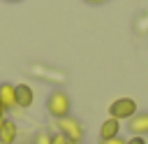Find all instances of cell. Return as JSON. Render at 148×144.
Returning a JSON list of instances; mask_svg holds the SVG:
<instances>
[{"label":"cell","mask_w":148,"mask_h":144,"mask_svg":"<svg viewBox=\"0 0 148 144\" xmlns=\"http://www.w3.org/2000/svg\"><path fill=\"white\" fill-rule=\"evenodd\" d=\"M56 125H58V132H60V135H65V137H67L72 144H83L86 128H83V123H81L76 116L67 114V116L58 118V121H56Z\"/></svg>","instance_id":"6da1fadb"},{"label":"cell","mask_w":148,"mask_h":144,"mask_svg":"<svg viewBox=\"0 0 148 144\" xmlns=\"http://www.w3.org/2000/svg\"><path fill=\"white\" fill-rule=\"evenodd\" d=\"M69 109H72V100H69V95H67L62 88H53V91L49 93V98H46V111L58 121V118L67 116Z\"/></svg>","instance_id":"7a4b0ae2"},{"label":"cell","mask_w":148,"mask_h":144,"mask_svg":"<svg viewBox=\"0 0 148 144\" xmlns=\"http://www.w3.org/2000/svg\"><path fill=\"white\" fill-rule=\"evenodd\" d=\"M136 111H139V107H136V102H134L132 98H116V100L109 105V116H111V118H118L120 123H123V121H130Z\"/></svg>","instance_id":"3957f363"},{"label":"cell","mask_w":148,"mask_h":144,"mask_svg":"<svg viewBox=\"0 0 148 144\" xmlns=\"http://www.w3.org/2000/svg\"><path fill=\"white\" fill-rule=\"evenodd\" d=\"M0 102H2L5 111L16 109V84H9V81L0 84Z\"/></svg>","instance_id":"277c9868"},{"label":"cell","mask_w":148,"mask_h":144,"mask_svg":"<svg viewBox=\"0 0 148 144\" xmlns=\"http://www.w3.org/2000/svg\"><path fill=\"white\" fill-rule=\"evenodd\" d=\"M127 130L132 135H148V111H136L130 121H127Z\"/></svg>","instance_id":"5b68a950"},{"label":"cell","mask_w":148,"mask_h":144,"mask_svg":"<svg viewBox=\"0 0 148 144\" xmlns=\"http://www.w3.org/2000/svg\"><path fill=\"white\" fill-rule=\"evenodd\" d=\"M32 102H35V91H32V86H28V84H16V107H18V109H28V107H32Z\"/></svg>","instance_id":"8992f818"},{"label":"cell","mask_w":148,"mask_h":144,"mask_svg":"<svg viewBox=\"0 0 148 144\" xmlns=\"http://www.w3.org/2000/svg\"><path fill=\"white\" fill-rule=\"evenodd\" d=\"M120 135V121L118 118H104L102 125H99V139H111V137H118Z\"/></svg>","instance_id":"52a82bcc"},{"label":"cell","mask_w":148,"mask_h":144,"mask_svg":"<svg viewBox=\"0 0 148 144\" xmlns=\"http://www.w3.org/2000/svg\"><path fill=\"white\" fill-rule=\"evenodd\" d=\"M18 139V125L9 118H5L2 128H0V144H14Z\"/></svg>","instance_id":"ba28073f"},{"label":"cell","mask_w":148,"mask_h":144,"mask_svg":"<svg viewBox=\"0 0 148 144\" xmlns=\"http://www.w3.org/2000/svg\"><path fill=\"white\" fill-rule=\"evenodd\" d=\"M35 144H51V135L49 132H39L35 137Z\"/></svg>","instance_id":"9c48e42d"},{"label":"cell","mask_w":148,"mask_h":144,"mask_svg":"<svg viewBox=\"0 0 148 144\" xmlns=\"http://www.w3.org/2000/svg\"><path fill=\"white\" fill-rule=\"evenodd\" d=\"M51 144H72V142H69L65 135H60V132H58V135H51Z\"/></svg>","instance_id":"30bf717a"},{"label":"cell","mask_w":148,"mask_h":144,"mask_svg":"<svg viewBox=\"0 0 148 144\" xmlns=\"http://www.w3.org/2000/svg\"><path fill=\"white\" fill-rule=\"evenodd\" d=\"M99 144H127V139L125 137H111V139H99Z\"/></svg>","instance_id":"8fae6325"},{"label":"cell","mask_w":148,"mask_h":144,"mask_svg":"<svg viewBox=\"0 0 148 144\" xmlns=\"http://www.w3.org/2000/svg\"><path fill=\"white\" fill-rule=\"evenodd\" d=\"M127 144H148V142H146V137H141V135H132V137L127 139Z\"/></svg>","instance_id":"7c38bea8"},{"label":"cell","mask_w":148,"mask_h":144,"mask_svg":"<svg viewBox=\"0 0 148 144\" xmlns=\"http://www.w3.org/2000/svg\"><path fill=\"white\" fill-rule=\"evenodd\" d=\"M83 2H86V5H104L106 0H83Z\"/></svg>","instance_id":"4fadbf2b"},{"label":"cell","mask_w":148,"mask_h":144,"mask_svg":"<svg viewBox=\"0 0 148 144\" xmlns=\"http://www.w3.org/2000/svg\"><path fill=\"white\" fill-rule=\"evenodd\" d=\"M5 114H7V111H5V107H2V102H0V118H5Z\"/></svg>","instance_id":"5bb4252c"},{"label":"cell","mask_w":148,"mask_h":144,"mask_svg":"<svg viewBox=\"0 0 148 144\" xmlns=\"http://www.w3.org/2000/svg\"><path fill=\"white\" fill-rule=\"evenodd\" d=\"M5 2H21V0H5Z\"/></svg>","instance_id":"9a60e30c"},{"label":"cell","mask_w":148,"mask_h":144,"mask_svg":"<svg viewBox=\"0 0 148 144\" xmlns=\"http://www.w3.org/2000/svg\"><path fill=\"white\" fill-rule=\"evenodd\" d=\"M2 123H5V118H0V128H2Z\"/></svg>","instance_id":"2e32d148"}]
</instances>
